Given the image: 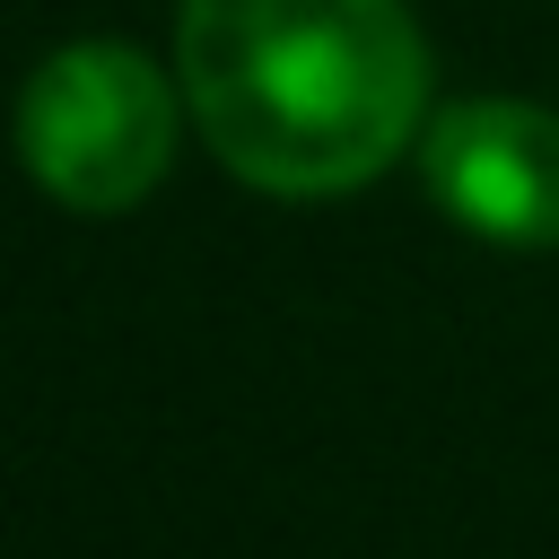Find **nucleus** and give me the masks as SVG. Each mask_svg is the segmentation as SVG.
Wrapping results in <instances>:
<instances>
[{
    "mask_svg": "<svg viewBox=\"0 0 559 559\" xmlns=\"http://www.w3.org/2000/svg\"><path fill=\"white\" fill-rule=\"evenodd\" d=\"M175 79L236 183L323 201L419 140L428 44L402 0H183Z\"/></svg>",
    "mask_w": 559,
    "mask_h": 559,
    "instance_id": "f257e3e1",
    "label": "nucleus"
},
{
    "mask_svg": "<svg viewBox=\"0 0 559 559\" xmlns=\"http://www.w3.org/2000/svg\"><path fill=\"white\" fill-rule=\"evenodd\" d=\"M17 166L35 175V192H52L61 210H87V218L148 201L157 175L175 166L166 70L114 35L61 44L17 87Z\"/></svg>",
    "mask_w": 559,
    "mask_h": 559,
    "instance_id": "f03ea898",
    "label": "nucleus"
},
{
    "mask_svg": "<svg viewBox=\"0 0 559 559\" xmlns=\"http://www.w3.org/2000/svg\"><path fill=\"white\" fill-rule=\"evenodd\" d=\"M437 210L489 245H559V114L533 96H463L419 131Z\"/></svg>",
    "mask_w": 559,
    "mask_h": 559,
    "instance_id": "7ed1b4c3",
    "label": "nucleus"
}]
</instances>
